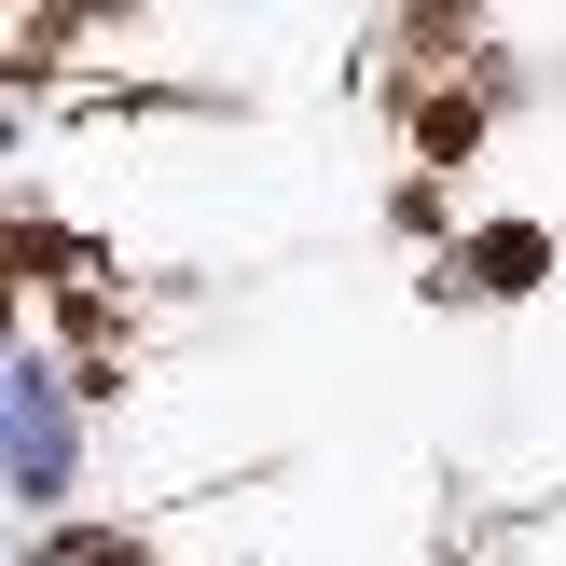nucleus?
<instances>
[{
  "label": "nucleus",
  "mask_w": 566,
  "mask_h": 566,
  "mask_svg": "<svg viewBox=\"0 0 566 566\" xmlns=\"http://www.w3.org/2000/svg\"><path fill=\"white\" fill-rule=\"evenodd\" d=\"M0 484H14L28 512H55V484H70V401H55V387H14V401H0Z\"/></svg>",
  "instance_id": "obj_1"
},
{
  "label": "nucleus",
  "mask_w": 566,
  "mask_h": 566,
  "mask_svg": "<svg viewBox=\"0 0 566 566\" xmlns=\"http://www.w3.org/2000/svg\"><path fill=\"white\" fill-rule=\"evenodd\" d=\"M0 401H14V374H0Z\"/></svg>",
  "instance_id": "obj_2"
}]
</instances>
